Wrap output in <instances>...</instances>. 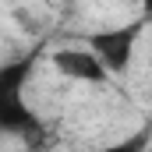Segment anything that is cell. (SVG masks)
<instances>
[{
	"label": "cell",
	"mask_w": 152,
	"mask_h": 152,
	"mask_svg": "<svg viewBox=\"0 0 152 152\" xmlns=\"http://www.w3.org/2000/svg\"><path fill=\"white\" fill-rule=\"evenodd\" d=\"M142 28H145V21H131V25H120V28L92 32L88 36V50L110 67V75H120L131 64V53H134V42L142 36Z\"/></svg>",
	"instance_id": "cell-1"
},
{
	"label": "cell",
	"mask_w": 152,
	"mask_h": 152,
	"mask_svg": "<svg viewBox=\"0 0 152 152\" xmlns=\"http://www.w3.org/2000/svg\"><path fill=\"white\" fill-rule=\"evenodd\" d=\"M0 127L7 134H18L28 142V149H39L42 145V120L36 117V110H28V103L21 96H7L0 99Z\"/></svg>",
	"instance_id": "cell-2"
},
{
	"label": "cell",
	"mask_w": 152,
	"mask_h": 152,
	"mask_svg": "<svg viewBox=\"0 0 152 152\" xmlns=\"http://www.w3.org/2000/svg\"><path fill=\"white\" fill-rule=\"evenodd\" d=\"M53 67L60 71L64 78H75V81H88V85H103L110 81V67L92 53V50H57L53 53Z\"/></svg>",
	"instance_id": "cell-3"
},
{
	"label": "cell",
	"mask_w": 152,
	"mask_h": 152,
	"mask_svg": "<svg viewBox=\"0 0 152 152\" xmlns=\"http://www.w3.org/2000/svg\"><path fill=\"white\" fill-rule=\"evenodd\" d=\"M28 75H32V57L0 67V99H7V96H21V88H25Z\"/></svg>",
	"instance_id": "cell-4"
},
{
	"label": "cell",
	"mask_w": 152,
	"mask_h": 152,
	"mask_svg": "<svg viewBox=\"0 0 152 152\" xmlns=\"http://www.w3.org/2000/svg\"><path fill=\"white\" fill-rule=\"evenodd\" d=\"M145 145H149V131H138V134H131V138H124L103 152H145Z\"/></svg>",
	"instance_id": "cell-5"
},
{
	"label": "cell",
	"mask_w": 152,
	"mask_h": 152,
	"mask_svg": "<svg viewBox=\"0 0 152 152\" xmlns=\"http://www.w3.org/2000/svg\"><path fill=\"white\" fill-rule=\"evenodd\" d=\"M142 4H145V7H149V11H152V0H142Z\"/></svg>",
	"instance_id": "cell-6"
}]
</instances>
